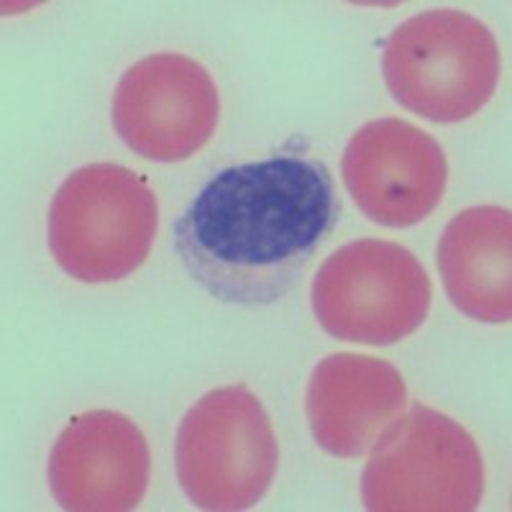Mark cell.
<instances>
[{
	"mask_svg": "<svg viewBox=\"0 0 512 512\" xmlns=\"http://www.w3.org/2000/svg\"><path fill=\"white\" fill-rule=\"evenodd\" d=\"M341 175L356 208L387 228H410L441 205L448 162L441 144L402 118H377L351 136Z\"/></svg>",
	"mask_w": 512,
	"mask_h": 512,
	"instance_id": "cell-8",
	"label": "cell"
},
{
	"mask_svg": "<svg viewBox=\"0 0 512 512\" xmlns=\"http://www.w3.org/2000/svg\"><path fill=\"white\" fill-rule=\"evenodd\" d=\"M277 464L280 446L272 420L246 384L205 392L180 420L177 479L198 510H249L269 492Z\"/></svg>",
	"mask_w": 512,
	"mask_h": 512,
	"instance_id": "cell-4",
	"label": "cell"
},
{
	"mask_svg": "<svg viewBox=\"0 0 512 512\" xmlns=\"http://www.w3.org/2000/svg\"><path fill=\"white\" fill-rule=\"evenodd\" d=\"M47 474L62 510L128 512L149 489L152 454L134 420L113 410H90L59 433Z\"/></svg>",
	"mask_w": 512,
	"mask_h": 512,
	"instance_id": "cell-9",
	"label": "cell"
},
{
	"mask_svg": "<svg viewBox=\"0 0 512 512\" xmlns=\"http://www.w3.org/2000/svg\"><path fill=\"white\" fill-rule=\"evenodd\" d=\"M320 328L364 346H392L428 318L431 277L418 256L395 241L359 239L333 251L310 287Z\"/></svg>",
	"mask_w": 512,
	"mask_h": 512,
	"instance_id": "cell-6",
	"label": "cell"
},
{
	"mask_svg": "<svg viewBox=\"0 0 512 512\" xmlns=\"http://www.w3.org/2000/svg\"><path fill=\"white\" fill-rule=\"evenodd\" d=\"M408 410V384L390 361L331 354L313 369L305 392L310 433L326 454L359 459Z\"/></svg>",
	"mask_w": 512,
	"mask_h": 512,
	"instance_id": "cell-10",
	"label": "cell"
},
{
	"mask_svg": "<svg viewBox=\"0 0 512 512\" xmlns=\"http://www.w3.org/2000/svg\"><path fill=\"white\" fill-rule=\"evenodd\" d=\"M47 228L62 272L88 285L126 280L146 262L157 239V195L134 169L85 164L59 185Z\"/></svg>",
	"mask_w": 512,
	"mask_h": 512,
	"instance_id": "cell-3",
	"label": "cell"
},
{
	"mask_svg": "<svg viewBox=\"0 0 512 512\" xmlns=\"http://www.w3.org/2000/svg\"><path fill=\"white\" fill-rule=\"evenodd\" d=\"M221 118L216 80L187 54L157 52L121 75L113 93V128L134 154L185 162L213 139Z\"/></svg>",
	"mask_w": 512,
	"mask_h": 512,
	"instance_id": "cell-7",
	"label": "cell"
},
{
	"mask_svg": "<svg viewBox=\"0 0 512 512\" xmlns=\"http://www.w3.org/2000/svg\"><path fill=\"white\" fill-rule=\"evenodd\" d=\"M341 218L318 157L282 149L210 177L175 223L190 277L221 303L272 305L292 290Z\"/></svg>",
	"mask_w": 512,
	"mask_h": 512,
	"instance_id": "cell-1",
	"label": "cell"
},
{
	"mask_svg": "<svg viewBox=\"0 0 512 512\" xmlns=\"http://www.w3.org/2000/svg\"><path fill=\"white\" fill-rule=\"evenodd\" d=\"M443 290L459 313L479 323L512 318V216L502 205L456 213L438 241Z\"/></svg>",
	"mask_w": 512,
	"mask_h": 512,
	"instance_id": "cell-11",
	"label": "cell"
},
{
	"mask_svg": "<svg viewBox=\"0 0 512 512\" xmlns=\"http://www.w3.org/2000/svg\"><path fill=\"white\" fill-rule=\"evenodd\" d=\"M500 72L495 34L456 8L410 16L384 41V85L405 111L431 123L477 116L495 95Z\"/></svg>",
	"mask_w": 512,
	"mask_h": 512,
	"instance_id": "cell-2",
	"label": "cell"
},
{
	"mask_svg": "<svg viewBox=\"0 0 512 512\" xmlns=\"http://www.w3.org/2000/svg\"><path fill=\"white\" fill-rule=\"evenodd\" d=\"M482 495L484 461L472 433L420 402L384 428L361 472L369 512H474Z\"/></svg>",
	"mask_w": 512,
	"mask_h": 512,
	"instance_id": "cell-5",
	"label": "cell"
}]
</instances>
